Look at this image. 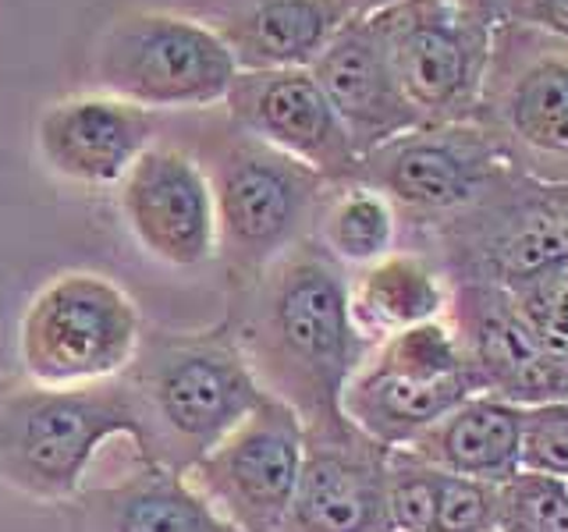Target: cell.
<instances>
[{
    "mask_svg": "<svg viewBox=\"0 0 568 532\" xmlns=\"http://www.w3.org/2000/svg\"><path fill=\"white\" fill-rule=\"evenodd\" d=\"M505 164L508 160L476 121L419 124L359 156L355 182L395 203L405 235L469 206Z\"/></svg>",
    "mask_w": 568,
    "mask_h": 532,
    "instance_id": "8fae6325",
    "label": "cell"
},
{
    "mask_svg": "<svg viewBox=\"0 0 568 532\" xmlns=\"http://www.w3.org/2000/svg\"><path fill=\"white\" fill-rule=\"evenodd\" d=\"M408 448L452 475L501 487L519 472V405L469 395Z\"/></svg>",
    "mask_w": 568,
    "mask_h": 532,
    "instance_id": "7402d4cb",
    "label": "cell"
},
{
    "mask_svg": "<svg viewBox=\"0 0 568 532\" xmlns=\"http://www.w3.org/2000/svg\"><path fill=\"white\" fill-rule=\"evenodd\" d=\"M494 532H497V529H494Z\"/></svg>",
    "mask_w": 568,
    "mask_h": 532,
    "instance_id": "f546056e",
    "label": "cell"
},
{
    "mask_svg": "<svg viewBox=\"0 0 568 532\" xmlns=\"http://www.w3.org/2000/svg\"><path fill=\"white\" fill-rule=\"evenodd\" d=\"M494 529H497V487L444 472L434 532H494Z\"/></svg>",
    "mask_w": 568,
    "mask_h": 532,
    "instance_id": "83f0119b",
    "label": "cell"
},
{
    "mask_svg": "<svg viewBox=\"0 0 568 532\" xmlns=\"http://www.w3.org/2000/svg\"><path fill=\"white\" fill-rule=\"evenodd\" d=\"M160 114L93 93L50 103L36 124L40 156L53 174L79 185H121L135 160L153 146Z\"/></svg>",
    "mask_w": 568,
    "mask_h": 532,
    "instance_id": "ac0fdd59",
    "label": "cell"
},
{
    "mask_svg": "<svg viewBox=\"0 0 568 532\" xmlns=\"http://www.w3.org/2000/svg\"><path fill=\"white\" fill-rule=\"evenodd\" d=\"M469 395L466 351L440 316L373 345L342 390V412L384 448H408Z\"/></svg>",
    "mask_w": 568,
    "mask_h": 532,
    "instance_id": "9c48e42d",
    "label": "cell"
},
{
    "mask_svg": "<svg viewBox=\"0 0 568 532\" xmlns=\"http://www.w3.org/2000/svg\"><path fill=\"white\" fill-rule=\"evenodd\" d=\"M448 277L419 245H398L384 259L348 270L352 324L369 348L390 334L440 319L448 313Z\"/></svg>",
    "mask_w": 568,
    "mask_h": 532,
    "instance_id": "44dd1931",
    "label": "cell"
},
{
    "mask_svg": "<svg viewBox=\"0 0 568 532\" xmlns=\"http://www.w3.org/2000/svg\"><path fill=\"white\" fill-rule=\"evenodd\" d=\"M302 469V419L266 395L217 448L185 472L235 532H277Z\"/></svg>",
    "mask_w": 568,
    "mask_h": 532,
    "instance_id": "7c38bea8",
    "label": "cell"
},
{
    "mask_svg": "<svg viewBox=\"0 0 568 532\" xmlns=\"http://www.w3.org/2000/svg\"><path fill=\"white\" fill-rule=\"evenodd\" d=\"M121 213L156 263L192 270L217 256V206L192 153L153 142L121 177Z\"/></svg>",
    "mask_w": 568,
    "mask_h": 532,
    "instance_id": "9a60e30c",
    "label": "cell"
},
{
    "mask_svg": "<svg viewBox=\"0 0 568 532\" xmlns=\"http://www.w3.org/2000/svg\"><path fill=\"white\" fill-rule=\"evenodd\" d=\"M313 238L345 270H359L395 253L402 242V217L387 195L363 182L327 185L313 221Z\"/></svg>",
    "mask_w": 568,
    "mask_h": 532,
    "instance_id": "603a6c76",
    "label": "cell"
},
{
    "mask_svg": "<svg viewBox=\"0 0 568 532\" xmlns=\"http://www.w3.org/2000/svg\"><path fill=\"white\" fill-rule=\"evenodd\" d=\"M352 14L348 0H245L213 29L239 71L310 68Z\"/></svg>",
    "mask_w": 568,
    "mask_h": 532,
    "instance_id": "ffe728a7",
    "label": "cell"
},
{
    "mask_svg": "<svg viewBox=\"0 0 568 532\" xmlns=\"http://www.w3.org/2000/svg\"><path fill=\"white\" fill-rule=\"evenodd\" d=\"M497 532H568V483L515 472L497 487Z\"/></svg>",
    "mask_w": 568,
    "mask_h": 532,
    "instance_id": "d4e9b609",
    "label": "cell"
},
{
    "mask_svg": "<svg viewBox=\"0 0 568 532\" xmlns=\"http://www.w3.org/2000/svg\"><path fill=\"white\" fill-rule=\"evenodd\" d=\"M310 75L324 89L359 156L423 124L416 106L405 100L366 11H355L331 35V43L310 64Z\"/></svg>",
    "mask_w": 568,
    "mask_h": 532,
    "instance_id": "e0dca14e",
    "label": "cell"
},
{
    "mask_svg": "<svg viewBox=\"0 0 568 532\" xmlns=\"http://www.w3.org/2000/svg\"><path fill=\"white\" fill-rule=\"evenodd\" d=\"M473 121L515 171L568 185V43L497 22Z\"/></svg>",
    "mask_w": 568,
    "mask_h": 532,
    "instance_id": "8992f818",
    "label": "cell"
},
{
    "mask_svg": "<svg viewBox=\"0 0 568 532\" xmlns=\"http://www.w3.org/2000/svg\"><path fill=\"white\" fill-rule=\"evenodd\" d=\"M224 324L256 383L302 422L342 412V390L369 351L352 324L348 270L313 235L231 284Z\"/></svg>",
    "mask_w": 568,
    "mask_h": 532,
    "instance_id": "6da1fadb",
    "label": "cell"
},
{
    "mask_svg": "<svg viewBox=\"0 0 568 532\" xmlns=\"http://www.w3.org/2000/svg\"><path fill=\"white\" fill-rule=\"evenodd\" d=\"M97 82L106 96L146 111L224 103L239 64L213 25L171 11L121 14L97 47Z\"/></svg>",
    "mask_w": 568,
    "mask_h": 532,
    "instance_id": "30bf717a",
    "label": "cell"
},
{
    "mask_svg": "<svg viewBox=\"0 0 568 532\" xmlns=\"http://www.w3.org/2000/svg\"><path fill=\"white\" fill-rule=\"evenodd\" d=\"M79 532H235L174 469L139 461L118 483L71 497Z\"/></svg>",
    "mask_w": 568,
    "mask_h": 532,
    "instance_id": "d6986e66",
    "label": "cell"
},
{
    "mask_svg": "<svg viewBox=\"0 0 568 532\" xmlns=\"http://www.w3.org/2000/svg\"><path fill=\"white\" fill-rule=\"evenodd\" d=\"M505 291L519 324L540 345V351L568 366V266Z\"/></svg>",
    "mask_w": 568,
    "mask_h": 532,
    "instance_id": "484cf974",
    "label": "cell"
},
{
    "mask_svg": "<svg viewBox=\"0 0 568 532\" xmlns=\"http://www.w3.org/2000/svg\"><path fill=\"white\" fill-rule=\"evenodd\" d=\"M413 238L437 259L448 284L519 288L568 266V185L537 182L505 164L469 206L413 231Z\"/></svg>",
    "mask_w": 568,
    "mask_h": 532,
    "instance_id": "277c9868",
    "label": "cell"
},
{
    "mask_svg": "<svg viewBox=\"0 0 568 532\" xmlns=\"http://www.w3.org/2000/svg\"><path fill=\"white\" fill-rule=\"evenodd\" d=\"M142 341L135 298L97 270L58 274L32 295L18 324V359L40 387L121 377Z\"/></svg>",
    "mask_w": 568,
    "mask_h": 532,
    "instance_id": "ba28073f",
    "label": "cell"
},
{
    "mask_svg": "<svg viewBox=\"0 0 568 532\" xmlns=\"http://www.w3.org/2000/svg\"><path fill=\"white\" fill-rule=\"evenodd\" d=\"M224 106L239 132L306 164L327 185L355 182L359 153L310 68L239 71L224 93Z\"/></svg>",
    "mask_w": 568,
    "mask_h": 532,
    "instance_id": "5bb4252c",
    "label": "cell"
},
{
    "mask_svg": "<svg viewBox=\"0 0 568 532\" xmlns=\"http://www.w3.org/2000/svg\"><path fill=\"white\" fill-rule=\"evenodd\" d=\"M203 171L217 206V256L231 284L260 277L313 235L327 182L306 164L235 129L206 153Z\"/></svg>",
    "mask_w": 568,
    "mask_h": 532,
    "instance_id": "5b68a950",
    "label": "cell"
},
{
    "mask_svg": "<svg viewBox=\"0 0 568 532\" xmlns=\"http://www.w3.org/2000/svg\"><path fill=\"white\" fill-rule=\"evenodd\" d=\"M366 14L423 124L473 121L497 25L490 0H387Z\"/></svg>",
    "mask_w": 568,
    "mask_h": 532,
    "instance_id": "52a82bcc",
    "label": "cell"
},
{
    "mask_svg": "<svg viewBox=\"0 0 568 532\" xmlns=\"http://www.w3.org/2000/svg\"><path fill=\"white\" fill-rule=\"evenodd\" d=\"M519 472L568 483V401L519 408Z\"/></svg>",
    "mask_w": 568,
    "mask_h": 532,
    "instance_id": "4316f807",
    "label": "cell"
},
{
    "mask_svg": "<svg viewBox=\"0 0 568 532\" xmlns=\"http://www.w3.org/2000/svg\"><path fill=\"white\" fill-rule=\"evenodd\" d=\"M121 380L142 422L139 461L182 475L266 398L224 319L210 330H142Z\"/></svg>",
    "mask_w": 568,
    "mask_h": 532,
    "instance_id": "7a4b0ae2",
    "label": "cell"
},
{
    "mask_svg": "<svg viewBox=\"0 0 568 532\" xmlns=\"http://www.w3.org/2000/svg\"><path fill=\"white\" fill-rule=\"evenodd\" d=\"M497 22H519L568 43V0H490Z\"/></svg>",
    "mask_w": 568,
    "mask_h": 532,
    "instance_id": "f1b7e54d",
    "label": "cell"
},
{
    "mask_svg": "<svg viewBox=\"0 0 568 532\" xmlns=\"http://www.w3.org/2000/svg\"><path fill=\"white\" fill-rule=\"evenodd\" d=\"M387 451L345 412L302 422V469L277 532H390Z\"/></svg>",
    "mask_w": 568,
    "mask_h": 532,
    "instance_id": "4fadbf2b",
    "label": "cell"
},
{
    "mask_svg": "<svg viewBox=\"0 0 568 532\" xmlns=\"http://www.w3.org/2000/svg\"><path fill=\"white\" fill-rule=\"evenodd\" d=\"M444 319L466 351L476 395L501 398L519 408L568 401V366L540 351L515 316L505 288L455 280Z\"/></svg>",
    "mask_w": 568,
    "mask_h": 532,
    "instance_id": "2e32d148",
    "label": "cell"
},
{
    "mask_svg": "<svg viewBox=\"0 0 568 532\" xmlns=\"http://www.w3.org/2000/svg\"><path fill=\"white\" fill-rule=\"evenodd\" d=\"M142 443L121 377L82 387H26L0 398V483L40 504H68L106 440Z\"/></svg>",
    "mask_w": 568,
    "mask_h": 532,
    "instance_id": "3957f363",
    "label": "cell"
},
{
    "mask_svg": "<svg viewBox=\"0 0 568 532\" xmlns=\"http://www.w3.org/2000/svg\"><path fill=\"white\" fill-rule=\"evenodd\" d=\"M444 469L413 448L387 451V519L390 532H434Z\"/></svg>",
    "mask_w": 568,
    "mask_h": 532,
    "instance_id": "cb8c5ba5",
    "label": "cell"
}]
</instances>
